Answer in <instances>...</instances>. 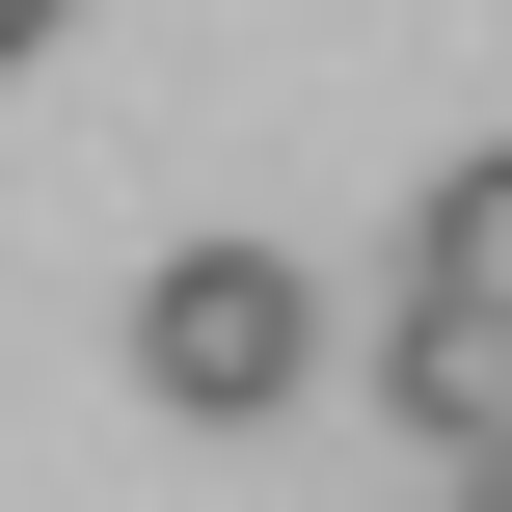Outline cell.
<instances>
[{"instance_id": "cell-1", "label": "cell", "mask_w": 512, "mask_h": 512, "mask_svg": "<svg viewBox=\"0 0 512 512\" xmlns=\"http://www.w3.org/2000/svg\"><path fill=\"white\" fill-rule=\"evenodd\" d=\"M135 378H162L189 432H270V405L324 378V297H297V243H162V270H135Z\"/></svg>"}, {"instance_id": "cell-2", "label": "cell", "mask_w": 512, "mask_h": 512, "mask_svg": "<svg viewBox=\"0 0 512 512\" xmlns=\"http://www.w3.org/2000/svg\"><path fill=\"white\" fill-rule=\"evenodd\" d=\"M378 405H405L432 459H512V324L486 297H378Z\"/></svg>"}, {"instance_id": "cell-3", "label": "cell", "mask_w": 512, "mask_h": 512, "mask_svg": "<svg viewBox=\"0 0 512 512\" xmlns=\"http://www.w3.org/2000/svg\"><path fill=\"white\" fill-rule=\"evenodd\" d=\"M405 297H486V324H512V135H459V162H432V216H405Z\"/></svg>"}, {"instance_id": "cell-4", "label": "cell", "mask_w": 512, "mask_h": 512, "mask_svg": "<svg viewBox=\"0 0 512 512\" xmlns=\"http://www.w3.org/2000/svg\"><path fill=\"white\" fill-rule=\"evenodd\" d=\"M0 54H54V0H0Z\"/></svg>"}]
</instances>
